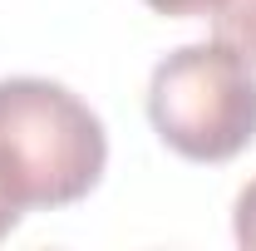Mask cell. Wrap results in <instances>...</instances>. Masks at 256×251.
Instances as JSON below:
<instances>
[{"instance_id": "cell-1", "label": "cell", "mask_w": 256, "mask_h": 251, "mask_svg": "<svg viewBox=\"0 0 256 251\" xmlns=\"http://www.w3.org/2000/svg\"><path fill=\"white\" fill-rule=\"evenodd\" d=\"M108 133L98 114L54 79H0V188L25 212L69 207L98 188Z\"/></svg>"}, {"instance_id": "cell-2", "label": "cell", "mask_w": 256, "mask_h": 251, "mask_svg": "<svg viewBox=\"0 0 256 251\" xmlns=\"http://www.w3.org/2000/svg\"><path fill=\"white\" fill-rule=\"evenodd\" d=\"M153 133L188 162H232L256 143V64L222 40L182 44L148 79Z\"/></svg>"}, {"instance_id": "cell-3", "label": "cell", "mask_w": 256, "mask_h": 251, "mask_svg": "<svg viewBox=\"0 0 256 251\" xmlns=\"http://www.w3.org/2000/svg\"><path fill=\"white\" fill-rule=\"evenodd\" d=\"M212 30L222 44L256 64V0H217L212 5Z\"/></svg>"}, {"instance_id": "cell-4", "label": "cell", "mask_w": 256, "mask_h": 251, "mask_svg": "<svg viewBox=\"0 0 256 251\" xmlns=\"http://www.w3.org/2000/svg\"><path fill=\"white\" fill-rule=\"evenodd\" d=\"M232 232H236V242H242V246L256 251V178L236 192V207H232Z\"/></svg>"}, {"instance_id": "cell-5", "label": "cell", "mask_w": 256, "mask_h": 251, "mask_svg": "<svg viewBox=\"0 0 256 251\" xmlns=\"http://www.w3.org/2000/svg\"><path fill=\"white\" fill-rule=\"evenodd\" d=\"M143 5H153L158 15H212L217 0H143Z\"/></svg>"}, {"instance_id": "cell-6", "label": "cell", "mask_w": 256, "mask_h": 251, "mask_svg": "<svg viewBox=\"0 0 256 251\" xmlns=\"http://www.w3.org/2000/svg\"><path fill=\"white\" fill-rule=\"evenodd\" d=\"M20 217H25V207H20V202H15L10 192L0 188V242H5V236H10L15 226H20Z\"/></svg>"}]
</instances>
